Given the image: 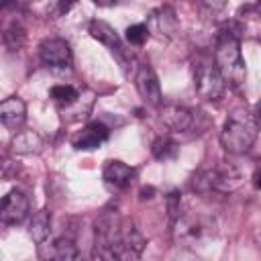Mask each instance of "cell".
<instances>
[{"label":"cell","instance_id":"cell-12","mask_svg":"<svg viewBox=\"0 0 261 261\" xmlns=\"http://www.w3.org/2000/svg\"><path fill=\"white\" fill-rule=\"evenodd\" d=\"M24 118H27V106L20 98H6L0 104V120L6 128L10 130L20 128Z\"/></svg>","mask_w":261,"mask_h":261},{"label":"cell","instance_id":"cell-1","mask_svg":"<svg viewBox=\"0 0 261 261\" xmlns=\"http://www.w3.org/2000/svg\"><path fill=\"white\" fill-rule=\"evenodd\" d=\"M143 249L145 239L133 220L120 218L116 212H104L96 220L94 261H139Z\"/></svg>","mask_w":261,"mask_h":261},{"label":"cell","instance_id":"cell-17","mask_svg":"<svg viewBox=\"0 0 261 261\" xmlns=\"http://www.w3.org/2000/svg\"><path fill=\"white\" fill-rule=\"evenodd\" d=\"M177 151H179L177 143L171 141L169 137H157V139L153 141V145H151V153H153V157L159 159V161L173 159V157L177 155Z\"/></svg>","mask_w":261,"mask_h":261},{"label":"cell","instance_id":"cell-7","mask_svg":"<svg viewBox=\"0 0 261 261\" xmlns=\"http://www.w3.org/2000/svg\"><path fill=\"white\" fill-rule=\"evenodd\" d=\"M29 198L20 190H10L0 204V216L4 224H18L29 216Z\"/></svg>","mask_w":261,"mask_h":261},{"label":"cell","instance_id":"cell-24","mask_svg":"<svg viewBox=\"0 0 261 261\" xmlns=\"http://www.w3.org/2000/svg\"><path fill=\"white\" fill-rule=\"evenodd\" d=\"M255 118H257V120L261 122V102L257 104V110H255Z\"/></svg>","mask_w":261,"mask_h":261},{"label":"cell","instance_id":"cell-6","mask_svg":"<svg viewBox=\"0 0 261 261\" xmlns=\"http://www.w3.org/2000/svg\"><path fill=\"white\" fill-rule=\"evenodd\" d=\"M39 57L49 67H69L71 65V49L65 39H45L39 45Z\"/></svg>","mask_w":261,"mask_h":261},{"label":"cell","instance_id":"cell-14","mask_svg":"<svg viewBox=\"0 0 261 261\" xmlns=\"http://www.w3.org/2000/svg\"><path fill=\"white\" fill-rule=\"evenodd\" d=\"M90 35L96 39V41H100L102 45H106L112 53H116L118 57H124V47H122V43H120V39H118V35H116V31L108 24V22H104V20H92L90 22Z\"/></svg>","mask_w":261,"mask_h":261},{"label":"cell","instance_id":"cell-10","mask_svg":"<svg viewBox=\"0 0 261 261\" xmlns=\"http://www.w3.org/2000/svg\"><path fill=\"white\" fill-rule=\"evenodd\" d=\"M102 175H104V181H106L110 188L122 190V188H126V186L130 184V179H133V175H135V169H133L130 165L118 161V159H110V161H106Z\"/></svg>","mask_w":261,"mask_h":261},{"label":"cell","instance_id":"cell-15","mask_svg":"<svg viewBox=\"0 0 261 261\" xmlns=\"http://www.w3.org/2000/svg\"><path fill=\"white\" fill-rule=\"evenodd\" d=\"M151 22L155 24V29L163 35V37H171L175 31H177V20H175V12L167 6L155 10L151 14Z\"/></svg>","mask_w":261,"mask_h":261},{"label":"cell","instance_id":"cell-20","mask_svg":"<svg viewBox=\"0 0 261 261\" xmlns=\"http://www.w3.org/2000/svg\"><path fill=\"white\" fill-rule=\"evenodd\" d=\"M147 35H149L147 24H130L126 29V35L124 37H126V41L130 45H143L147 41Z\"/></svg>","mask_w":261,"mask_h":261},{"label":"cell","instance_id":"cell-13","mask_svg":"<svg viewBox=\"0 0 261 261\" xmlns=\"http://www.w3.org/2000/svg\"><path fill=\"white\" fill-rule=\"evenodd\" d=\"M108 137H110V130H108L106 124H102V122H90L84 128V133L75 139L73 147L77 151H92V149H98Z\"/></svg>","mask_w":261,"mask_h":261},{"label":"cell","instance_id":"cell-8","mask_svg":"<svg viewBox=\"0 0 261 261\" xmlns=\"http://www.w3.org/2000/svg\"><path fill=\"white\" fill-rule=\"evenodd\" d=\"M135 84H137V90L139 94L153 106H159L161 104V88H159V80L155 75V71L149 67V65H139L137 69V75H135Z\"/></svg>","mask_w":261,"mask_h":261},{"label":"cell","instance_id":"cell-16","mask_svg":"<svg viewBox=\"0 0 261 261\" xmlns=\"http://www.w3.org/2000/svg\"><path fill=\"white\" fill-rule=\"evenodd\" d=\"M49 232H51V216H49L47 210H41V212H37V214L33 216L29 234L33 237V241H37L39 245H43V243L47 241Z\"/></svg>","mask_w":261,"mask_h":261},{"label":"cell","instance_id":"cell-2","mask_svg":"<svg viewBox=\"0 0 261 261\" xmlns=\"http://www.w3.org/2000/svg\"><path fill=\"white\" fill-rule=\"evenodd\" d=\"M214 65L220 71L226 86H241L245 82L247 71L241 55V41H239V33L230 24H224L216 35Z\"/></svg>","mask_w":261,"mask_h":261},{"label":"cell","instance_id":"cell-23","mask_svg":"<svg viewBox=\"0 0 261 261\" xmlns=\"http://www.w3.org/2000/svg\"><path fill=\"white\" fill-rule=\"evenodd\" d=\"M251 10H255V16H261V2L253 4V6H251Z\"/></svg>","mask_w":261,"mask_h":261},{"label":"cell","instance_id":"cell-18","mask_svg":"<svg viewBox=\"0 0 261 261\" xmlns=\"http://www.w3.org/2000/svg\"><path fill=\"white\" fill-rule=\"evenodd\" d=\"M49 96L57 102V104H65V106H69V104H73L75 100H77V90L73 88V86H67V84H57V86H53L51 90H49Z\"/></svg>","mask_w":261,"mask_h":261},{"label":"cell","instance_id":"cell-22","mask_svg":"<svg viewBox=\"0 0 261 261\" xmlns=\"http://www.w3.org/2000/svg\"><path fill=\"white\" fill-rule=\"evenodd\" d=\"M253 184H255V188H257V190H261V169H259V171H255V175H253Z\"/></svg>","mask_w":261,"mask_h":261},{"label":"cell","instance_id":"cell-19","mask_svg":"<svg viewBox=\"0 0 261 261\" xmlns=\"http://www.w3.org/2000/svg\"><path fill=\"white\" fill-rule=\"evenodd\" d=\"M4 43L14 51V49H18L22 43H24V29L18 24V22H12L8 29H6V33H4Z\"/></svg>","mask_w":261,"mask_h":261},{"label":"cell","instance_id":"cell-4","mask_svg":"<svg viewBox=\"0 0 261 261\" xmlns=\"http://www.w3.org/2000/svg\"><path fill=\"white\" fill-rule=\"evenodd\" d=\"M192 184L198 192H234L243 184V175L234 165L220 163L194 175Z\"/></svg>","mask_w":261,"mask_h":261},{"label":"cell","instance_id":"cell-11","mask_svg":"<svg viewBox=\"0 0 261 261\" xmlns=\"http://www.w3.org/2000/svg\"><path fill=\"white\" fill-rule=\"evenodd\" d=\"M41 255L45 261H84L75 241L69 237H61V239L53 241L49 245V251L41 253Z\"/></svg>","mask_w":261,"mask_h":261},{"label":"cell","instance_id":"cell-3","mask_svg":"<svg viewBox=\"0 0 261 261\" xmlns=\"http://www.w3.org/2000/svg\"><path fill=\"white\" fill-rule=\"evenodd\" d=\"M257 139V118L245 108H237L224 120L220 130V143L224 151L232 155L247 153Z\"/></svg>","mask_w":261,"mask_h":261},{"label":"cell","instance_id":"cell-5","mask_svg":"<svg viewBox=\"0 0 261 261\" xmlns=\"http://www.w3.org/2000/svg\"><path fill=\"white\" fill-rule=\"evenodd\" d=\"M194 88L202 100L212 102V100H220L224 96L226 84L212 59L198 57L194 61Z\"/></svg>","mask_w":261,"mask_h":261},{"label":"cell","instance_id":"cell-21","mask_svg":"<svg viewBox=\"0 0 261 261\" xmlns=\"http://www.w3.org/2000/svg\"><path fill=\"white\" fill-rule=\"evenodd\" d=\"M153 194H155V190L149 186V188H143L141 190V198H153Z\"/></svg>","mask_w":261,"mask_h":261},{"label":"cell","instance_id":"cell-9","mask_svg":"<svg viewBox=\"0 0 261 261\" xmlns=\"http://www.w3.org/2000/svg\"><path fill=\"white\" fill-rule=\"evenodd\" d=\"M161 122L173 133H184L192 126L194 116L186 106L169 104V106H163V110H161Z\"/></svg>","mask_w":261,"mask_h":261}]
</instances>
